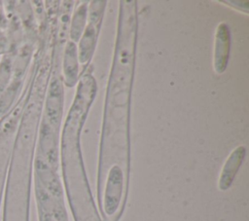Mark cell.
Wrapping results in <instances>:
<instances>
[{
  "label": "cell",
  "mask_w": 249,
  "mask_h": 221,
  "mask_svg": "<svg viewBox=\"0 0 249 221\" xmlns=\"http://www.w3.org/2000/svg\"><path fill=\"white\" fill-rule=\"evenodd\" d=\"M8 51V45L5 41L0 40V55L6 53Z\"/></svg>",
  "instance_id": "ba28073f"
},
{
  "label": "cell",
  "mask_w": 249,
  "mask_h": 221,
  "mask_svg": "<svg viewBox=\"0 0 249 221\" xmlns=\"http://www.w3.org/2000/svg\"><path fill=\"white\" fill-rule=\"evenodd\" d=\"M86 19H87V5L83 4L76 10L72 18V24H71V30H70L72 42L78 41L79 38L81 37L83 29L85 28V25H86Z\"/></svg>",
  "instance_id": "8992f818"
},
{
  "label": "cell",
  "mask_w": 249,
  "mask_h": 221,
  "mask_svg": "<svg viewBox=\"0 0 249 221\" xmlns=\"http://www.w3.org/2000/svg\"><path fill=\"white\" fill-rule=\"evenodd\" d=\"M78 54L77 47L74 42L69 41L65 48L63 71L65 75V82L68 87H73L77 81L78 74Z\"/></svg>",
  "instance_id": "5b68a950"
},
{
  "label": "cell",
  "mask_w": 249,
  "mask_h": 221,
  "mask_svg": "<svg viewBox=\"0 0 249 221\" xmlns=\"http://www.w3.org/2000/svg\"><path fill=\"white\" fill-rule=\"evenodd\" d=\"M231 49V34L227 23L221 22L215 33L214 42V70L217 74L223 73L228 65Z\"/></svg>",
  "instance_id": "3957f363"
},
{
  "label": "cell",
  "mask_w": 249,
  "mask_h": 221,
  "mask_svg": "<svg viewBox=\"0 0 249 221\" xmlns=\"http://www.w3.org/2000/svg\"><path fill=\"white\" fill-rule=\"evenodd\" d=\"M29 176V158L16 154L7 185L3 221H28Z\"/></svg>",
  "instance_id": "6da1fadb"
},
{
  "label": "cell",
  "mask_w": 249,
  "mask_h": 221,
  "mask_svg": "<svg viewBox=\"0 0 249 221\" xmlns=\"http://www.w3.org/2000/svg\"><path fill=\"white\" fill-rule=\"evenodd\" d=\"M7 163H8V156L6 152L0 154V200H1V193L3 188V182L5 178V171L7 168Z\"/></svg>",
  "instance_id": "52a82bcc"
},
{
  "label": "cell",
  "mask_w": 249,
  "mask_h": 221,
  "mask_svg": "<svg viewBox=\"0 0 249 221\" xmlns=\"http://www.w3.org/2000/svg\"><path fill=\"white\" fill-rule=\"evenodd\" d=\"M245 154H246L245 147L243 145H239L233 151H231V153L229 155L228 159L226 160L222 167L220 177H219L218 186L221 191H226L231 186L235 178V175L238 172L244 161Z\"/></svg>",
  "instance_id": "277c9868"
},
{
  "label": "cell",
  "mask_w": 249,
  "mask_h": 221,
  "mask_svg": "<svg viewBox=\"0 0 249 221\" xmlns=\"http://www.w3.org/2000/svg\"><path fill=\"white\" fill-rule=\"evenodd\" d=\"M101 19H102L101 5L94 6V9L91 8L89 21L86 26V29L83 33V36L79 45V52H80L79 58L83 63L89 60L93 54L95 41H96L100 24H101Z\"/></svg>",
  "instance_id": "7a4b0ae2"
}]
</instances>
